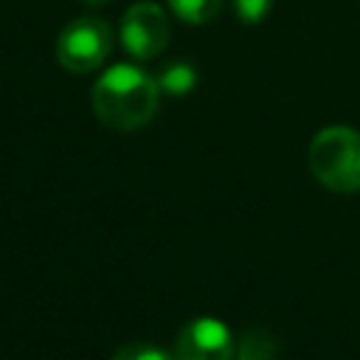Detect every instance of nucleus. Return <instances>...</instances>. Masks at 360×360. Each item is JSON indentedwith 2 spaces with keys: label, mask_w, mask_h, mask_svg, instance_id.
<instances>
[{
  "label": "nucleus",
  "mask_w": 360,
  "mask_h": 360,
  "mask_svg": "<svg viewBox=\"0 0 360 360\" xmlns=\"http://www.w3.org/2000/svg\"><path fill=\"white\" fill-rule=\"evenodd\" d=\"M87 6H98V3H107V0H84Z\"/></svg>",
  "instance_id": "10"
},
{
  "label": "nucleus",
  "mask_w": 360,
  "mask_h": 360,
  "mask_svg": "<svg viewBox=\"0 0 360 360\" xmlns=\"http://www.w3.org/2000/svg\"><path fill=\"white\" fill-rule=\"evenodd\" d=\"M309 169L321 186L338 194L360 191V132L352 127H326L309 143Z\"/></svg>",
  "instance_id": "2"
},
{
  "label": "nucleus",
  "mask_w": 360,
  "mask_h": 360,
  "mask_svg": "<svg viewBox=\"0 0 360 360\" xmlns=\"http://www.w3.org/2000/svg\"><path fill=\"white\" fill-rule=\"evenodd\" d=\"M270 8L273 0H233V11L242 22H262Z\"/></svg>",
  "instance_id": "9"
},
{
  "label": "nucleus",
  "mask_w": 360,
  "mask_h": 360,
  "mask_svg": "<svg viewBox=\"0 0 360 360\" xmlns=\"http://www.w3.org/2000/svg\"><path fill=\"white\" fill-rule=\"evenodd\" d=\"M172 39L169 14L152 0L132 3L121 20V45L132 59H155Z\"/></svg>",
  "instance_id": "4"
},
{
  "label": "nucleus",
  "mask_w": 360,
  "mask_h": 360,
  "mask_svg": "<svg viewBox=\"0 0 360 360\" xmlns=\"http://www.w3.org/2000/svg\"><path fill=\"white\" fill-rule=\"evenodd\" d=\"M112 51V31L101 17H79L56 37V62L70 73H90Z\"/></svg>",
  "instance_id": "3"
},
{
  "label": "nucleus",
  "mask_w": 360,
  "mask_h": 360,
  "mask_svg": "<svg viewBox=\"0 0 360 360\" xmlns=\"http://www.w3.org/2000/svg\"><path fill=\"white\" fill-rule=\"evenodd\" d=\"M225 0H169V8L174 17H180L188 25H202L219 14Z\"/></svg>",
  "instance_id": "7"
},
{
  "label": "nucleus",
  "mask_w": 360,
  "mask_h": 360,
  "mask_svg": "<svg viewBox=\"0 0 360 360\" xmlns=\"http://www.w3.org/2000/svg\"><path fill=\"white\" fill-rule=\"evenodd\" d=\"M174 354L177 360H231L233 335L217 318H194L180 329Z\"/></svg>",
  "instance_id": "5"
},
{
  "label": "nucleus",
  "mask_w": 360,
  "mask_h": 360,
  "mask_svg": "<svg viewBox=\"0 0 360 360\" xmlns=\"http://www.w3.org/2000/svg\"><path fill=\"white\" fill-rule=\"evenodd\" d=\"M158 79L138 65H112L93 84V112L110 129H138L158 112Z\"/></svg>",
  "instance_id": "1"
},
{
  "label": "nucleus",
  "mask_w": 360,
  "mask_h": 360,
  "mask_svg": "<svg viewBox=\"0 0 360 360\" xmlns=\"http://www.w3.org/2000/svg\"><path fill=\"white\" fill-rule=\"evenodd\" d=\"M194 84H197V70L188 62H172L158 76V87L169 96H186L188 90H194Z\"/></svg>",
  "instance_id": "6"
},
{
  "label": "nucleus",
  "mask_w": 360,
  "mask_h": 360,
  "mask_svg": "<svg viewBox=\"0 0 360 360\" xmlns=\"http://www.w3.org/2000/svg\"><path fill=\"white\" fill-rule=\"evenodd\" d=\"M112 360H177V354L166 352L163 346H155V343H143V340H135V343H127L121 346Z\"/></svg>",
  "instance_id": "8"
}]
</instances>
